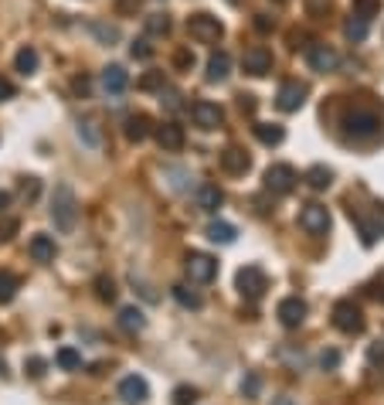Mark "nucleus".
<instances>
[{
	"label": "nucleus",
	"instance_id": "nucleus-47",
	"mask_svg": "<svg viewBox=\"0 0 384 405\" xmlns=\"http://www.w3.org/2000/svg\"><path fill=\"white\" fill-rule=\"evenodd\" d=\"M238 106H241V113H248V116H252L259 102H255V96H248V92H241V96H238Z\"/></svg>",
	"mask_w": 384,
	"mask_h": 405
},
{
	"label": "nucleus",
	"instance_id": "nucleus-18",
	"mask_svg": "<svg viewBox=\"0 0 384 405\" xmlns=\"http://www.w3.org/2000/svg\"><path fill=\"white\" fill-rule=\"evenodd\" d=\"M221 167H225V174H231V177H241V174H248L252 157L241 147H228V150H221Z\"/></svg>",
	"mask_w": 384,
	"mask_h": 405
},
{
	"label": "nucleus",
	"instance_id": "nucleus-42",
	"mask_svg": "<svg viewBox=\"0 0 384 405\" xmlns=\"http://www.w3.org/2000/svg\"><path fill=\"white\" fill-rule=\"evenodd\" d=\"M174 69L191 72V69H194V51H191V48H177V55H174Z\"/></svg>",
	"mask_w": 384,
	"mask_h": 405
},
{
	"label": "nucleus",
	"instance_id": "nucleus-6",
	"mask_svg": "<svg viewBox=\"0 0 384 405\" xmlns=\"http://www.w3.org/2000/svg\"><path fill=\"white\" fill-rule=\"evenodd\" d=\"M184 273L191 276V283H211L214 276H218V259L214 255H208V252H188V259H184Z\"/></svg>",
	"mask_w": 384,
	"mask_h": 405
},
{
	"label": "nucleus",
	"instance_id": "nucleus-23",
	"mask_svg": "<svg viewBox=\"0 0 384 405\" xmlns=\"http://www.w3.org/2000/svg\"><path fill=\"white\" fill-rule=\"evenodd\" d=\"M208 82H225L231 75V58H228V51H214L211 58H208Z\"/></svg>",
	"mask_w": 384,
	"mask_h": 405
},
{
	"label": "nucleus",
	"instance_id": "nucleus-7",
	"mask_svg": "<svg viewBox=\"0 0 384 405\" xmlns=\"http://www.w3.org/2000/svg\"><path fill=\"white\" fill-rule=\"evenodd\" d=\"M307 65L313 72L327 75V72H337L340 69V55H337V48H330L323 41H313V44H307Z\"/></svg>",
	"mask_w": 384,
	"mask_h": 405
},
{
	"label": "nucleus",
	"instance_id": "nucleus-25",
	"mask_svg": "<svg viewBox=\"0 0 384 405\" xmlns=\"http://www.w3.org/2000/svg\"><path fill=\"white\" fill-rule=\"evenodd\" d=\"M303 181H307L313 191H327V188L333 184V170H330L327 163H313V167L307 170V177H303Z\"/></svg>",
	"mask_w": 384,
	"mask_h": 405
},
{
	"label": "nucleus",
	"instance_id": "nucleus-53",
	"mask_svg": "<svg viewBox=\"0 0 384 405\" xmlns=\"http://www.w3.org/2000/svg\"><path fill=\"white\" fill-rule=\"evenodd\" d=\"M272 405H300L293 395H279V399H272Z\"/></svg>",
	"mask_w": 384,
	"mask_h": 405
},
{
	"label": "nucleus",
	"instance_id": "nucleus-8",
	"mask_svg": "<svg viewBox=\"0 0 384 405\" xmlns=\"http://www.w3.org/2000/svg\"><path fill=\"white\" fill-rule=\"evenodd\" d=\"M309 96V85L300 79H289L279 85V92H275V106L282 109V113H300L303 109V102H307Z\"/></svg>",
	"mask_w": 384,
	"mask_h": 405
},
{
	"label": "nucleus",
	"instance_id": "nucleus-21",
	"mask_svg": "<svg viewBox=\"0 0 384 405\" xmlns=\"http://www.w3.org/2000/svg\"><path fill=\"white\" fill-rule=\"evenodd\" d=\"M28 252H31V259L35 262H55V255H58V245H55V239L51 235H35L31 239V245H28Z\"/></svg>",
	"mask_w": 384,
	"mask_h": 405
},
{
	"label": "nucleus",
	"instance_id": "nucleus-10",
	"mask_svg": "<svg viewBox=\"0 0 384 405\" xmlns=\"http://www.w3.org/2000/svg\"><path fill=\"white\" fill-rule=\"evenodd\" d=\"M296 167L293 163H272L269 170H266V188H269L272 195H293V188H296Z\"/></svg>",
	"mask_w": 384,
	"mask_h": 405
},
{
	"label": "nucleus",
	"instance_id": "nucleus-28",
	"mask_svg": "<svg viewBox=\"0 0 384 405\" xmlns=\"http://www.w3.org/2000/svg\"><path fill=\"white\" fill-rule=\"evenodd\" d=\"M17 289H21L17 273H10V269H0V303H10V300L17 296Z\"/></svg>",
	"mask_w": 384,
	"mask_h": 405
},
{
	"label": "nucleus",
	"instance_id": "nucleus-4",
	"mask_svg": "<svg viewBox=\"0 0 384 405\" xmlns=\"http://www.w3.org/2000/svg\"><path fill=\"white\" fill-rule=\"evenodd\" d=\"M344 129L354 140H374V136L381 133V120H378V113H371V109H354V113H347Z\"/></svg>",
	"mask_w": 384,
	"mask_h": 405
},
{
	"label": "nucleus",
	"instance_id": "nucleus-11",
	"mask_svg": "<svg viewBox=\"0 0 384 405\" xmlns=\"http://www.w3.org/2000/svg\"><path fill=\"white\" fill-rule=\"evenodd\" d=\"M307 314H309V307H307V300H300V296H286V300H279V307H275V317H279V324L286 327V330L303 327Z\"/></svg>",
	"mask_w": 384,
	"mask_h": 405
},
{
	"label": "nucleus",
	"instance_id": "nucleus-55",
	"mask_svg": "<svg viewBox=\"0 0 384 405\" xmlns=\"http://www.w3.org/2000/svg\"><path fill=\"white\" fill-rule=\"evenodd\" d=\"M3 371H7V365H3V361H0V375H3Z\"/></svg>",
	"mask_w": 384,
	"mask_h": 405
},
{
	"label": "nucleus",
	"instance_id": "nucleus-24",
	"mask_svg": "<svg viewBox=\"0 0 384 405\" xmlns=\"http://www.w3.org/2000/svg\"><path fill=\"white\" fill-rule=\"evenodd\" d=\"M116 321H119V327H122L126 334H140V330L147 327V317H143V310H140V307H122Z\"/></svg>",
	"mask_w": 384,
	"mask_h": 405
},
{
	"label": "nucleus",
	"instance_id": "nucleus-13",
	"mask_svg": "<svg viewBox=\"0 0 384 405\" xmlns=\"http://www.w3.org/2000/svg\"><path fill=\"white\" fill-rule=\"evenodd\" d=\"M241 69H245L248 75H255V79L269 75L272 72V51L266 48V44H252V48L241 55Z\"/></svg>",
	"mask_w": 384,
	"mask_h": 405
},
{
	"label": "nucleus",
	"instance_id": "nucleus-20",
	"mask_svg": "<svg viewBox=\"0 0 384 405\" xmlns=\"http://www.w3.org/2000/svg\"><path fill=\"white\" fill-rule=\"evenodd\" d=\"M204 235H208V242H214V245H231L235 239H238V228H235L231 222H221V218H214V222H208Z\"/></svg>",
	"mask_w": 384,
	"mask_h": 405
},
{
	"label": "nucleus",
	"instance_id": "nucleus-12",
	"mask_svg": "<svg viewBox=\"0 0 384 405\" xmlns=\"http://www.w3.org/2000/svg\"><path fill=\"white\" fill-rule=\"evenodd\" d=\"M191 120L197 129H221L225 123V109L218 102H208V99H197L191 106Z\"/></svg>",
	"mask_w": 384,
	"mask_h": 405
},
{
	"label": "nucleus",
	"instance_id": "nucleus-14",
	"mask_svg": "<svg viewBox=\"0 0 384 405\" xmlns=\"http://www.w3.org/2000/svg\"><path fill=\"white\" fill-rule=\"evenodd\" d=\"M119 399L126 405H143L150 399V385H147V378H140V375H126L122 381H119Z\"/></svg>",
	"mask_w": 384,
	"mask_h": 405
},
{
	"label": "nucleus",
	"instance_id": "nucleus-22",
	"mask_svg": "<svg viewBox=\"0 0 384 405\" xmlns=\"http://www.w3.org/2000/svg\"><path fill=\"white\" fill-rule=\"evenodd\" d=\"M252 133H255V140H259L262 147H279V143L286 140V129H282L279 123H255Z\"/></svg>",
	"mask_w": 384,
	"mask_h": 405
},
{
	"label": "nucleus",
	"instance_id": "nucleus-3",
	"mask_svg": "<svg viewBox=\"0 0 384 405\" xmlns=\"http://www.w3.org/2000/svg\"><path fill=\"white\" fill-rule=\"evenodd\" d=\"M188 35H191L194 41H201V44H218L221 41V35H225V24L214 17V14H191L188 17Z\"/></svg>",
	"mask_w": 384,
	"mask_h": 405
},
{
	"label": "nucleus",
	"instance_id": "nucleus-30",
	"mask_svg": "<svg viewBox=\"0 0 384 405\" xmlns=\"http://www.w3.org/2000/svg\"><path fill=\"white\" fill-rule=\"evenodd\" d=\"M55 365L62 368V371H78V368H82V354H78L75 348H58Z\"/></svg>",
	"mask_w": 384,
	"mask_h": 405
},
{
	"label": "nucleus",
	"instance_id": "nucleus-41",
	"mask_svg": "<svg viewBox=\"0 0 384 405\" xmlns=\"http://www.w3.org/2000/svg\"><path fill=\"white\" fill-rule=\"evenodd\" d=\"M44 368H48V361L38 358V354H31V358L24 361V375H28V378H44Z\"/></svg>",
	"mask_w": 384,
	"mask_h": 405
},
{
	"label": "nucleus",
	"instance_id": "nucleus-38",
	"mask_svg": "<svg viewBox=\"0 0 384 405\" xmlns=\"http://www.w3.org/2000/svg\"><path fill=\"white\" fill-rule=\"evenodd\" d=\"M170 399H174V405H194L197 402V388H191V385H177Z\"/></svg>",
	"mask_w": 384,
	"mask_h": 405
},
{
	"label": "nucleus",
	"instance_id": "nucleus-9",
	"mask_svg": "<svg viewBox=\"0 0 384 405\" xmlns=\"http://www.w3.org/2000/svg\"><path fill=\"white\" fill-rule=\"evenodd\" d=\"M330 225H333V218H330V211H327V204H307L303 211H300V228L307 232V235H327L330 232Z\"/></svg>",
	"mask_w": 384,
	"mask_h": 405
},
{
	"label": "nucleus",
	"instance_id": "nucleus-45",
	"mask_svg": "<svg viewBox=\"0 0 384 405\" xmlns=\"http://www.w3.org/2000/svg\"><path fill=\"white\" fill-rule=\"evenodd\" d=\"M14 232H17V218H7V222L0 225V242H10Z\"/></svg>",
	"mask_w": 384,
	"mask_h": 405
},
{
	"label": "nucleus",
	"instance_id": "nucleus-54",
	"mask_svg": "<svg viewBox=\"0 0 384 405\" xmlns=\"http://www.w3.org/2000/svg\"><path fill=\"white\" fill-rule=\"evenodd\" d=\"M7 204H10V195H7V191H0V211H3Z\"/></svg>",
	"mask_w": 384,
	"mask_h": 405
},
{
	"label": "nucleus",
	"instance_id": "nucleus-15",
	"mask_svg": "<svg viewBox=\"0 0 384 405\" xmlns=\"http://www.w3.org/2000/svg\"><path fill=\"white\" fill-rule=\"evenodd\" d=\"M154 136L167 154H177V150L184 147V126H177V123H163V126H156Z\"/></svg>",
	"mask_w": 384,
	"mask_h": 405
},
{
	"label": "nucleus",
	"instance_id": "nucleus-26",
	"mask_svg": "<svg viewBox=\"0 0 384 405\" xmlns=\"http://www.w3.org/2000/svg\"><path fill=\"white\" fill-rule=\"evenodd\" d=\"M38 65H41V55L28 44V48H21L17 55H14V69L21 72V75H35L38 72Z\"/></svg>",
	"mask_w": 384,
	"mask_h": 405
},
{
	"label": "nucleus",
	"instance_id": "nucleus-1",
	"mask_svg": "<svg viewBox=\"0 0 384 405\" xmlns=\"http://www.w3.org/2000/svg\"><path fill=\"white\" fill-rule=\"evenodd\" d=\"M51 222H55V228L58 232H72L78 222V198L75 191H72V184H55V191H51Z\"/></svg>",
	"mask_w": 384,
	"mask_h": 405
},
{
	"label": "nucleus",
	"instance_id": "nucleus-49",
	"mask_svg": "<svg viewBox=\"0 0 384 405\" xmlns=\"http://www.w3.org/2000/svg\"><path fill=\"white\" fill-rule=\"evenodd\" d=\"M255 28H259V31H272V28H275V17H269V14H255Z\"/></svg>",
	"mask_w": 384,
	"mask_h": 405
},
{
	"label": "nucleus",
	"instance_id": "nucleus-46",
	"mask_svg": "<svg viewBox=\"0 0 384 405\" xmlns=\"http://www.w3.org/2000/svg\"><path fill=\"white\" fill-rule=\"evenodd\" d=\"M14 96H17L14 82H10V79H3V75H0V102H7V99H14Z\"/></svg>",
	"mask_w": 384,
	"mask_h": 405
},
{
	"label": "nucleus",
	"instance_id": "nucleus-35",
	"mask_svg": "<svg viewBox=\"0 0 384 405\" xmlns=\"http://www.w3.org/2000/svg\"><path fill=\"white\" fill-rule=\"evenodd\" d=\"M143 92H163V85H167V79H163V72H147L143 79L136 82Z\"/></svg>",
	"mask_w": 384,
	"mask_h": 405
},
{
	"label": "nucleus",
	"instance_id": "nucleus-32",
	"mask_svg": "<svg viewBox=\"0 0 384 405\" xmlns=\"http://www.w3.org/2000/svg\"><path fill=\"white\" fill-rule=\"evenodd\" d=\"M89 31L102 41V44H113V41H119V28H113V24H102V21H92V24H89Z\"/></svg>",
	"mask_w": 384,
	"mask_h": 405
},
{
	"label": "nucleus",
	"instance_id": "nucleus-27",
	"mask_svg": "<svg viewBox=\"0 0 384 405\" xmlns=\"http://www.w3.org/2000/svg\"><path fill=\"white\" fill-rule=\"evenodd\" d=\"M170 293H174V300H177V303H181L184 310H201V307H204V300H201V293H194L191 286L177 283V286H174V289H170Z\"/></svg>",
	"mask_w": 384,
	"mask_h": 405
},
{
	"label": "nucleus",
	"instance_id": "nucleus-52",
	"mask_svg": "<svg viewBox=\"0 0 384 405\" xmlns=\"http://www.w3.org/2000/svg\"><path fill=\"white\" fill-rule=\"evenodd\" d=\"M72 89H75L78 96H89V89H92V82L85 79V75H82V79H75V82H72Z\"/></svg>",
	"mask_w": 384,
	"mask_h": 405
},
{
	"label": "nucleus",
	"instance_id": "nucleus-40",
	"mask_svg": "<svg viewBox=\"0 0 384 405\" xmlns=\"http://www.w3.org/2000/svg\"><path fill=\"white\" fill-rule=\"evenodd\" d=\"M259 392H262V378H259V375H245L241 395H245V399H259Z\"/></svg>",
	"mask_w": 384,
	"mask_h": 405
},
{
	"label": "nucleus",
	"instance_id": "nucleus-43",
	"mask_svg": "<svg viewBox=\"0 0 384 405\" xmlns=\"http://www.w3.org/2000/svg\"><path fill=\"white\" fill-rule=\"evenodd\" d=\"M307 14L309 17H327L330 14V0H307Z\"/></svg>",
	"mask_w": 384,
	"mask_h": 405
},
{
	"label": "nucleus",
	"instance_id": "nucleus-5",
	"mask_svg": "<svg viewBox=\"0 0 384 405\" xmlns=\"http://www.w3.org/2000/svg\"><path fill=\"white\" fill-rule=\"evenodd\" d=\"M333 327L344 334H364V310L354 300H337L333 303Z\"/></svg>",
	"mask_w": 384,
	"mask_h": 405
},
{
	"label": "nucleus",
	"instance_id": "nucleus-44",
	"mask_svg": "<svg viewBox=\"0 0 384 405\" xmlns=\"http://www.w3.org/2000/svg\"><path fill=\"white\" fill-rule=\"evenodd\" d=\"M38 191H41V184H38V177H28L24 184H21V195L28 198V201H35L38 198Z\"/></svg>",
	"mask_w": 384,
	"mask_h": 405
},
{
	"label": "nucleus",
	"instance_id": "nucleus-39",
	"mask_svg": "<svg viewBox=\"0 0 384 405\" xmlns=\"http://www.w3.org/2000/svg\"><path fill=\"white\" fill-rule=\"evenodd\" d=\"M316 361H320L323 371H337V368H340V351H337V348H327V351H320Z\"/></svg>",
	"mask_w": 384,
	"mask_h": 405
},
{
	"label": "nucleus",
	"instance_id": "nucleus-31",
	"mask_svg": "<svg viewBox=\"0 0 384 405\" xmlns=\"http://www.w3.org/2000/svg\"><path fill=\"white\" fill-rule=\"evenodd\" d=\"M147 35H150V38L170 35V17H167V14H150V17H147Z\"/></svg>",
	"mask_w": 384,
	"mask_h": 405
},
{
	"label": "nucleus",
	"instance_id": "nucleus-17",
	"mask_svg": "<svg viewBox=\"0 0 384 405\" xmlns=\"http://www.w3.org/2000/svg\"><path fill=\"white\" fill-rule=\"evenodd\" d=\"M122 133H126V140H129V143H143V140L154 133V120H150L147 113H133V116H126Z\"/></svg>",
	"mask_w": 384,
	"mask_h": 405
},
{
	"label": "nucleus",
	"instance_id": "nucleus-19",
	"mask_svg": "<svg viewBox=\"0 0 384 405\" xmlns=\"http://www.w3.org/2000/svg\"><path fill=\"white\" fill-rule=\"evenodd\" d=\"M194 201H197V208H201V211H208V215H211V211H218V208L225 204V191H221L218 184H208V181H204V184H197Z\"/></svg>",
	"mask_w": 384,
	"mask_h": 405
},
{
	"label": "nucleus",
	"instance_id": "nucleus-51",
	"mask_svg": "<svg viewBox=\"0 0 384 405\" xmlns=\"http://www.w3.org/2000/svg\"><path fill=\"white\" fill-rule=\"evenodd\" d=\"M167 109H170V113H177V109H181V92H174V89L167 92Z\"/></svg>",
	"mask_w": 384,
	"mask_h": 405
},
{
	"label": "nucleus",
	"instance_id": "nucleus-36",
	"mask_svg": "<svg viewBox=\"0 0 384 405\" xmlns=\"http://www.w3.org/2000/svg\"><path fill=\"white\" fill-rule=\"evenodd\" d=\"M95 296H99L102 303H113L116 300V283L109 276H99V280H95Z\"/></svg>",
	"mask_w": 384,
	"mask_h": 405
},
{
	"label": "nucleus",
	"instance_id": "nucleus-48",
	"mask_svg": "<svg viewBox=\"0 0 384 405\" xmlns=\"http://www.w3.org/2000/svg\"><path fill=\"white\" fill-rule=\"evenodd\" d=\"M116 10L119 14H136L140 10V0H116Z\"/></svg>",
	"mask_w": 384,
	"mask_h": 405
},
{
	"label": "nucleus",
	"instance_id": "nucleus-50",
	"mask_svg": "<svg viewBox=\"0 0 384 405\" xmlns=\"http://www.w3.org/2000/svg\"><path fill=\"white\" fill-rule=\"evenodd\" d=\"M367 358H371V365H378V361L384 365V344H371L367 348Z\"/></svg>",
	"mask_w": 384,
	"mask_h": 405
},
{
	"label": "nucleus",
	"instance_id": "nucleus-16",
	"mask_svg": "<svg viewBox=\"0 0 384 405\" xmlns=\"http://www.w3.org/2000/svg\"><path fill=\"white\" fill-rule=\"evenodd\" d=\"M102 92L106 96H122L126 89H129V72L122 69V65H109V69H102Z\"/></svg>",
	"mask_w": 384,
	"mask_h": 405
},
{
	"label": "nucleus",
	"instance_id": "nucleus-2",
	"mask_svg": "<svg viewBox=\"0 0 384 405\" xmlns=\"http://www.w3.org/2000/svg\"><path fill=\"white\" fill-rule=\"evenodd\" d=\"M235 286H238V293H241L245 300L259 303V300L266 296V289H269V276H266L262 266H245V269H238Z\"/></svg>",
	"mask_w": 384,
	"mask_h": 405
},
{
	"label": "nucleus",
	"instance_id": "nucleus-29",
	"mask_svg": "<svg viewBox=\"0 0 384 405\" xmlns=\"http://www.w3.org/2000/svg\"><path fill=\"white\" fill-rule=\"evenodd\" d=\"M357 225H360V242H364V245H374L378 239H384V225H381V222L357 218Z\"/></svg>",
	"mask_w": 384,
	"mask_h": 405
},
{
	"label": "nucleus",
	"instance_id": "nucleus-33",
	"mask_svg": "<svg viewBox=\"0 0 384 405\" xmlns=\"http://www.w3.org/2000/svg\"><path fill=\"white\" fill-rule=\"evenodd\" d=\"M344 35H347L350 41H364V38H367V21L354 14V17H350V21L344 24Z\"/></svg>",
	"mask_w": 384,
	"mask_h": 405
},
{
	"label": "nucleus",
	"instance_id": "nucleus-37",
	"mask_svg": "<svg viewBox=\"0 0 384 405\" xmlns=\"http://www.w3.org/2000/svg\"><path fill=\"white\" fill-rule=\"evenodd\" d=\"M129 55L140 58V62H150V58H154V44H150L147 38H136L133 44H129Z\"/></svg>",
	"mask_w": 384,
	"mask_h": 405
},
{
	"label": "nucleus",
	"instance_id": "nucleus-34",
	"mask_svg": "<svg viewBox=\"0 0 384 405\" xmlns=\"http://www.w3.org/2000/svg\"><path fill=\"white\" fill-rule=\"evenodd\" d=\"M354 14L364 17V21H371V17L381 14V0H354Z\"/></svg>",
	"mask_w": 384,
	"mask_h": 405
}]
</instances>
